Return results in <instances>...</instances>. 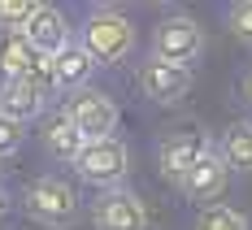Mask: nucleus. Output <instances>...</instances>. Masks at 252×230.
<instances>
[{"instance_id":"nucleus-10","label":"nucleus","mask_w":252,"mask_h":230,"mask_svg":"<svg viewBox=\"0 0 252 230\" xmlns=\"http://www.w3.org/2000/svg\"><path fill=\"white\" fill-rule=\"evenodd\" d=\"M226 182H230V170L218 161V152H204L187 174H183V182H178V191L187 196V200H196V204H218V196L226 191Z\"/></svg>"},{"instance_id":"nucleus-13","label":"nucleus","mask_w":252,"mask_h":230,"mask_svg":"<svg viewBox=\"0 0 252 230\" xmlns=\"http://www.w3.org/2000/svg\"><path fill=\"white\" fill-rule=\"evenodd\" d=\"M39 144H44V152H48L52 161H70V165H74V156L83 152L87 139H83L74 130V122L57 109V113H48V117L39 122Z\"/></svg>"},{"instance_id":"nucleus-19","label":"nucleus","mask_w":252,"mask_h":230,"mask_svg":"<svg viewBox=\"0 0 252 230\" xmlns=\"http://www.w3.org/2000/svg\"><path fill=\"white\" fill-rule=\"evenodd\" d=\"M22 135H26V130L18 126V122L0 117V161H4V156H13L18 148H22Z\"/></svg>"},{"instance_id":"nucleus-17","label":"nucleus","mask_w":252,"mask_h":230,"mask_svg":"<svg viewBox=\"0 0 252 230\" xmlns=\"http://www.w3.org/2000/svg\"><path fill=\"white\" fill-rule=\"evenodd\" d=\"M35 13V0H0V35H22Z\"/></svg>"},{"instance_id":"nucleus-9","label":"nucleus","mask_w":252,"mask_h":230,"mask_svg":"<svg viewBox=\"0 0 252 230\" xmlns=\"http://www.w3.org/2000/svg\"><path fill=\"white\" fill-rule=\"evenodd\" d=\"M22 39L39 52V57H57V52L74 39V30H70L65 13H61L57 4H35V13H31V22H26V30H22Z\"/></svg>"},{"instance_id":"nucleus-4","label":"nucleus","mask_w":252,"mask_h":230,"mask_svg":"<svg viewBox=\"0 0 252 230\" xmlns=\"http://www.w3.org/2000/svg\"><path fill=\"white\" fill-rule=\"evenodd\" d=\"M204 52V30L196 18L187 13H170L152 26V57L157 61H170V65H183L191 70V61Z\"/></svg>"},{"instance_id":"nucleus-5","label":"nucleus","mask_w":252,"mask_h":230,"mask_svg":"<svg viewBox=\"0 0 252 230\" xmlns=\"http://www.w3.org/2000/svg\"><path fill=\"white\" fill-rule=\"evenodd\" d=\"M70 122H74V130L92 144V139H109L113 130H118V104H113V96H104V91H96V87H83V91H70L65 96V109H61Z\"/></svg>"},{"instance_id":"nucleus-21","label":"nucleus","mask_w":252,"mask_h":230,"mask_svg":"<svg viewBox=\"0 0 252 230\" xmlns=\"http://www.w3.org/2000/svg\"><path fill=\"white\" fill-rule=\"evenodd\" d=\"M9 208H13V196H9V191L0 187V217H9Z\"/></svg>"},{"instance_id":"nucleus-20","label":"nucleus","mask_w":252,"mask_h":230,"mask_svg":"<svg viewBox=\"0 0 252 230\" xmlns=\"http://www.w3.org/2000/svg\"><path fill=\"white\" fill-rule=\"evenodd\" d=\"M239 96H244V104H248V109H252V70H248V74H244V83H239Z\"/></svg>"},{"instance_id":"nucleus-8","label":"nucleus","mask_w":252,"mask_h":230,"mask_svg":"<svg viewBox=\"0 0 252 230\" xmlns=\"http://www.w3.org/2000/svg\"><path fill=\"white\" fill-rule=\"evenodd\" d=\"M139 91H144L152 104H178L191 91V70L148 57V61H139Z\"/></svg>"},{"instance_id":"nucleus-3","label":"nucleus","mask_w":252,"mask_h":230,"mask_svg":"<svg viewBox=\"0 0 252 230\" xmlns=\"http://www.w3.org/2000/svg\"><path fill=\"white\" fill-rule=\"evenodd\" d=\"M74 174L87 182V187L113 191V187H122L126 174H130V148H126L118 135L92 139V144H83V152L74 156Z\"/></svg>"},{"instance_id":"nucleus-14","label":"nucleus","mask_w":252,"mask_h":230,"mask_svg":"<svg viewBox=\"0 0 252 230\" xmlns=\"http://www.w3.org/2000/svg\"><path fill=\"white\" fill-rule=\"evenodd\" d=\"M213 152H218V161H222L226 170L252 174V122H230V126L218 135Z\"/></svg>"},{"instance_id":"nucleus-18","label":"nucleus","mask_w":252,"mask_h":230,"mask_svg":"<svg viewBox=\"0 0 252 230\" xmlns=\"http://www.w3.org/2000/svg\"><path fill=\"white\" fill-rule=\"evenodd\" d=\"M226 26H230V35H235L239 44H248V48H252V0L230 4V9H226Z\"/></svg>"},{"instance_id":"nucleus-16","label":"nucleus","mask_w":252,"mask_h":230,"mask_svg":"<svg viewBox=\"0 0 252 230\" xmlns=\"http://www.w3.org/2000/svg\"><path fill=\"white\" fill-rule=\"evenodd\" d=\"M196 230H252V222L230 204H209L196 213Z\"/></svg>"},{"instance_id":"nucleus-1","label":"nucleus","mask_w":252,"mask_h":230,"mask_svg":"<svg viewBox=\"0 0 252 230\" xmlns=\"http://www.w3.org/2000/svg\"><path fill=\"white\" fill-rule=\"evenodd\" d=\"M78 44L96 65H122L135 52V22L113 4H96L78 26Z\"/></svg>"},{"instance_id":"nucleus-15","label":"nucleus","mask_w":252,"mask_h":230,"mask_svg":"<svg viewBox=\"0 0 252 230\" xmlns=\"http://www.w3.org/2000/svg\"><path fill=\"white\" fill-rule=\"evenodd\" d=\"M44 57L26 44L22 35H0V83L4 78H31V70Z\"/></svg>"},{"instance_id":"nucleus-6","label":"nucleus","mask_w":252,"mask_h":230,"mask_svg":"<svg viewBox=\"0 0 252 230\" xmlns=\"http://www.w3.org/2000/svg\"><path fill=\"white\" fill-rule=\"evenodd\" d=\"M204 152H213V139H209L200 126L170 130V135H161V144H157V170L170 182H183V174H187Z\"/></svg>"},{"instance_id":"nucleus-12","label":"nucleus","mask_w":252,"mask_h":230,"mask_svg":"<svg viewBox=\"0 0 252 230\" xmlns=\"http://www.w3.org/2000/svg\"><path fill=\"white\" fill-rule=\"evenodd\" d=\"M44 104H48V96H44L35 83H26V78H4V83H0V117L18 122V126L35 122V117L44 113Z\"/></svg>"},{"instance_id":"nucleus-2","label":"nucleus","mask_w":252,"mask_h":230,"mask_svg":"<svg viewBox=\"0 0 252 230\" xmlns=\"http://www.w3.org/2000/svg\"><path fill=\"white\" fill-rule=\"evenodd\" d=\"M22 213L31 222H39V226L48 230H65L78 222V213H83V200H78L74 182L57 178V174H44V178L26 182L22 191Z\"/></svg>"},{"instance_id":"nucleus-7","label":"nucleus","mask_w":252,"mask_h":230,"mask_svg":"<svg viewBox=\"0 0 252 230\" xmlns=\"http://www.w3.org/2000/svg\"><path fill=\"white\" fill-rule=\"evenodd\" d=\"M92 226L96 230H148V204L126 187L100 191L96 204H92Z\"/></svg>"},{"instance_id":"nucleus-11","label":"nucleus","mask_w":252,"mask_h":230,"mask_svg":"<svg viewBox=\"0 0 252 230\" xmlns=\"http://www.w3.org/2000/svg\"><path fill=\"white\" fill-rule=\"evenodd\" d=\"M48 65H52V87L57 91H83V87H92V74H96V61L83 52L78 39H70L57 57H48Z\"/></svg>"}]
</instances>
